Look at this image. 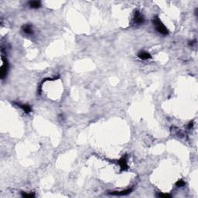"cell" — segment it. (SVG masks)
Returning a JSON list of instances; mask_svg holds the SVG:
<instances>
[{"instance_id":"cell-1","label":"cell","mask_w":198,"mask_h":198,"mask_svg":"<svg viewBox=\"0 0 198 198\" xmlns=\"http://www.w3.org/2000/svg\"><path fill=\"white\" fill-rule=\"evenodd\" d=\"M153 24L155 26V27L156 30L159 32L160 33L163 35H167L168 34V30L166 29V26L163 25V23L160 21L159 17H156L153 19Z\"/></svg>"},{"instance_id":"cell-2","label":"cell","mask_w":198,"mask_h":198,"mask_svg":"<svg viewBox=\"0 0 198 198\" xmlns=\"http://www.w3.org/2000/svg\"><path fill=\"white\" fill-rule=\"evenodd\" d=\"M134 21L136 24L138 25H141L144 23L145 19L143 17V16L141 14V13L139 11L136 12V14H135V17H134Z\"/></svg>"},{"instance_id":"cell-3","label":"cell","mask_w":198,"mask_h":198,"mask_svg":"<svg viewBox=\"0 0 198 198\" xmlns=\"http://www.w3.org/2000/svg\"><path fill=\"white\" fill-rule=\"evenodd\" d=\"M131 189H128L125 190H122V191H113L109 193V194L111 195H115V196H125L128 195V193H130L131 192Z\"/></svg>"},{"instance_id":"cell-4","label":"cell","mask_w":198,"mask_h":198,"mask_svg":"<svg viewBox=\"0 0 198 198\" xmlns=\"http://www.w3.org/2000/svg\"><path fill=\"white\" fill-rule=\"evenodd\" d=\"M23 31L26 33V34H32L33 32V29H32V26L31 25H24L23 26Z\"/></svg>"},{"instance_id":"cell-5","label":"cell","mask_w":198,"mask_h":198,"mask_svg":"<svg viewBox=\"0 0 198 198\" xmlns=\"http://www.w3.org/2000/svg\"><path fill=\"white\" fill-rule=\"evenodd\" d=\"M138 57H139L140 59H142V60H147V59H149V58L151 57V55L149 54V53H147V52L142 51V52L139 53Z\"/></svg>"},{"instance_id":"cell-6","label":"cell","mask_w":198,"mask_h":198,"mask_svg":"<svg viewBox=\"0 0 198 198\" xmlns=\"http://www.w3.org/2000/svg\"><path fill=\"white\" fill-rule=\"evenodd\" d=\"M119 164L122 168V170H125L128 169V165H127V160L125 159V157H122V159L119 160Z\"/></svg>"},{"instance_id":"cell-7","label":"cell","mask_w":198,"mask_h":198,"mask_svg":"<svg viewBox=\"0 0 198 198\" xmlns=\"http://www.w3.org/2000/svg\"><path fill=\"white\" fill-rule=\"evenodd\" d=\"M7 69H8V65H7V63L6 64H4L3 67H2V68H1V71H0V74H1V78L2 79H3L4 77H5V76L6 75V74H7Z\"/></svg>"},{"instance_id":"cell-8","label":"cell","mask_w":198,"mask_h":198,"mask_svg":"<svg viewBox=\"0 0 198 198\" xmlns=\"http://www.w3.org/2000/svg\"><path fill=\"white\" fill-rule=\"evenodd\" d=\"M29 5L31 8H33V9H37V8H39L40 7V2L39 1H31L29 3Z\"/></svg>"},{"instance_id":"cell-9","label":"cell","mask_w":198,"mask_h":198,"mask_svg":"<svg viewBox=\"0 0 198 198\" xmlns=\"http://www.w3.org/2000/svg\"><path fill=\"white\" fill-rule=\"evenodd\" d=\"M19 107L26 113H29V112H30L32 111L31 108L29 106L28 104H19Z\"/></svg>"},{"instance_id":"cell-10","label":"cell","mask_w":198,"mask_h":198,"mask_svg":"<svg viewBox=\"0 0 198 198\" xmlns=\"http://www.w3.org/2000/svg\"><path fill=\"white\" fill-rule=\"evenodd\" d=\"M157 196H159V197H166V198H167V197H171V195H170V194H168V193H158V194H157Z\"/></svg>"},{"instance_id":"cell-11","label":"cell","mask_w":198,"mask_h":198,"mask_svg":"<svg viewBox=\"0 0 198 198\" xmlns=\"http://www.w3.org/2000/svg\"><path fill=\"white\" fill-rule=\"evenodd\" d=\"M176 184H177V187H183V186H185V182H184L183 180H180L179 181L177 182Z\"/></svg>"},{"instance_id":"cell-12","label":"cell","mask_w":198,"mask_h":198,"mask_svg":"<svg viewBox=\"0 0 198 198\" xmlns=\"http://www.w3.org/2000/svg\"><path fill=\"white\" fill-rule=\"evenodd\" d=\"M22 196L23 197H34L35 196L32 193H22Z\"/></svg>"}]
</instances>
